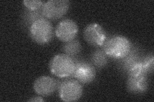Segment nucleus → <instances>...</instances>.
Returning a JSON list of instances; mask_svg holds the SVG:
<instances>
[{
    "label": "nucleus",
    "mask_w": 154,
    "mask_h": 102,
    "mask_svg": "<svg viewBox=\"0 0 154 102\" xmlns=\"http://www.w3.org/2000/svg\"><path fill=\"white\" fill-rule=\"evenodd\" d=\"M102 47L108 57L119 60L128 54L132 45L127 38L116 35L107 38Z\"/></svg>",
    "instance_id": "1"
},
{
    "label": "nucleus",
    "mask_w": 154,
    "mask_h": 102,
    "mask_svg": "<svg viewBox=\"0 0 154 102\" xmlns=\"http://www.w3.org/2000/svg\"><path fill=\"white\" fill-rule=\"evenodd\" d=\"M29 35L33 41L41 45L51 41L54 35V26L46 18L38 19L29 28Z\"/></svg>",
    "instance_id": "2"
},
{
    "label": "nucleus",
    "mask_w": 154,
    "mask_h": 102,
    "mask_svg": "<svg viewBox=\"0 0 154 102\" xmlns=\"http://www.w3.org/2000/svg\"><path fill=\"white\" fill-rule=\"evenodd\" d=\"M75 69V59L65 54L54 56L50 63V70L53 75L59 78H68Z\"/></svg>",
    "instance_id": "3"
},
{
    "label": "nucleus",
    "mask_w": 154,
    "mask_h": 102,
    "mask_svg": "<svg viewBox=\"0 0 154 102\" xmlns=\"http://www.w3.org/2000/svg\"><path fill=\"white\" fill-rule=\"evenodd\" d=\"M58 90L60 100L67 102L79 100L83 94L82 86L75 79H69L61 82Z\"/></svg>",
    "instance_id": "4"
},
{
    "label": "nucleus",
    "mask_w": 154,
    "mask_h": 102,
    "mask_svg": "<svg viewBox=\"0 0 154 102\" xmlns=\"http://www.w3.org/2000/svg\"><path fill=\"white\" fill-rule=\"evenodd\" d=\"M69 5V1L67 0H49L43 5L42 12L46 19L57 20L67 12Z\"/></svg>",
    "instance_id": "5"
},
{
    "label": "nucleus",
    "mask_w": 154,
    "mask_h": 102,
    "mask_svg": "<svg viewBox=\"0 0 154 102\" xmlns=\"http://www.w3.org/2000/svg\"><path fill=\"white\" fill-rule=\"evenodd\" d=\"M84 38L89 45L95 47H102L107 40V33L104 29L97 23L87 25L84 30Z\"/></svg>",
    "instance_id": "6"
},
{
    "label": "nucleus",
    "mask_w": 154,
    "mask_h": 102,
    "mask_svg": "<svg viewBox=\"0 0 154 102\" xmlns=\"http://www.w3.org/2000/svg\"><path fill=\"white\" fill-rule=\"evenodd\" d=\"M78 32V25L70 19H65L59 22L55 30V34L58 39L64 43L75 39Z\"/></svg>",
    "instance_id": "7"
},
{
    "label": "nucleus",
    "mask_w": 154,
    "mask_h": 102,
    "mask_svg": "<svg viewBox=\"0 0 154 102\" xmlns=\"http://www.w3.org/2000/svg\"><path fill=\"white\" fill-rule=\"evenodd\" d=\"M75 61V69L72 77L77 80L82 84H90L96 77V71L95 67L91 63L82 61Z\"/></svg>",
    "instance_id": "8"
},
{
    "label": "nucleus",
    "mask_w": 154,
    "mask_h": 102,
    "mask_svg": "<svg viewBox=\"0 0 154 102\" xmlns=\"http://www.w3.org/2000/svg\"><path fill=\"white\" fill-rule=\"evenodd\" d=\"M61 82L50 76H41L33 83V89L35 93L42 96H48L54 94L59 89Z\"/></svg>",
    "instance_id": "9"
},
{
    "label": "nucleus",
    "mask_w": 154,
    "mask_h": 102,
    "mask_svg": "<svg viewBox=\"0 0 154 102\" xmlns=\"http://www.w3.org/2000/svg\"><path fill=\"white\" fill-rule=\"evenodd\" d=\"M148 82L146 74L138 75H128L127 89L129 93L135 95H141L148 89Z\"/></svg>",
    "instance_id": "10"
},
{
    "label": "nucleus",
    "mask_w": 154,
    "mask_h": 102,
    "mask_svg": "<svg viewBox=\"0 0 154 102\" xmlns=\"http://www.w3.org/2000/svg\"><path fill=\"white\" fill-rule=\"evenodd\" d=\"M143 59V57L140 50L136 47H132L128 54L123 59L119 60L118 65L119 69L125 73H127L133 66L141 61Z\"/></svg>",
    "instance_id": "11"
},
{
    "label": "nucleus",
    "mask_w": 154,
    "mask_h": 102,
    "mask_svg": "<svg viewBox=\"0 0 154 102\" xmlns=\"http://www.w3.org/2000/svg\"><path fill=\"white\" fill-rule=\"evenodd\" d=\"M91 62L97 68H103L108 64V56L103 48H97L91 55Z\"/></svg>",
    "instance_id": "12"
},
{
    "label": "nucleus",
    "mask_w": 154,
    "mask_h": 102,
    "mask_svg": "<svg viewBox=\"0 0 154 102\" xmlns=\"http://www.w3.org/2000/svg\"><path fill=\"white\" fill-rule=\"evenodd\" d=\"M42 18H45L42 14V9L32 10L26 8L22 16V23L24 26L29 28L33 22Z\"/></svg>",
    "instance_id": "13"
},
{
    "label": "nucleus",
    "mask_w": 154,
    "mask_h": 102,
    "mask_svg": "<svg viewBox=\"0 0 154 102\" xmlns=\"http://www.w3.org/2000/svg\"><path fill=\"white\" fill-rule=\"evenodd\" d=\"M62 51L64 52V54L74 58L80 54L82 51V45L78 40L74 39L70 42L64 43L62 47Z\"/></svg>",
    "instance_id": "14"
},
{
    "label": "nucleus",
    "mask_w": 154,
    "mask_h": 102,
    "mask_svg": "<svg viewBox=\"0 0 154 102\" xmlns=\"http://www.w3.org/2000/svg\"><path fill=\"white\" fill-rule=\"evenodd\" d=\"M142 63L144 70L146 72V74H152L154 66V58L153 54H149L145 57H143Z\"/></svg>",
    "instance_id": "15"
},
{
    "label": "nucleus",
    "mask_w": 154,
    "mask_h": 102,
    "mask_svg": "<svg viewBox=\"0 0 154 102\" xmlns=\"http://www.w3.org/2000/svg\"><path fill=\"white\" fill-rule=\"evenodd\" d=\"M23 3L27 9L32 10H38L42 9L46 1H41V0H25Z\"/></svg>",
    "instance_id": "16"
},
{
    "label": "nucleus",
    "mask_w": 154,
    "mask_h": 102,
    "mask_svg": "<svg viewBox=\"0 0 154 102\" xmlns=\"http://www.w3.org/2000/svg\"><path fill=\"white\" fill-rule=\"evenodd\" d=\"M28 101H32V102H40V101H44V100H43L42 97L41 96H33L32 98L29 99Z\"/></svg>",
    "instance_id": "17"
}]
</instances>
